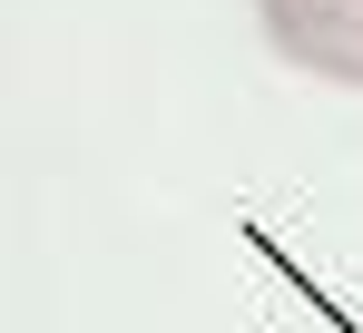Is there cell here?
Segmentation results:
<instances>
[{
  "label": "cell",
  "mask_w": 363,
  "mask_h": 333,
  "mask_svg": "<svg viewBox=\"0 0 363 333\" xmlns=\"http://www.w3.org/2000/svg\"><path fill=\"white\" fill-rule=\"evenodd\" d=\"M255 20L304 79L363 89V0H255Z\"/></svg>",
  "instance_id": "cell-1"
}]
</instances>
